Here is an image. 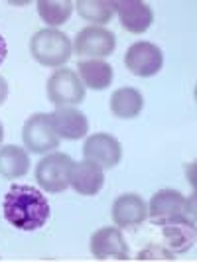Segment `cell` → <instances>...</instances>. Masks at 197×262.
I'll use <instances>...</instances> for the list:
<instances>
[{
  "label": "cell",
  "instance_id": "6da1fadb",
  "mask_svg": "<svg viewBox=\"0 0 197 262\" xmlns=\"http://www.w3.org/2000/svg\"><path fill=\"white\" fill-rule=\"evenodd\" d=\"M2 211L6 221L20 231H36L50 219L48 197L32 185L14 184L4 195Z\"/></svg>",
  "mask_w": 197,
  "mask_h": 262
},
{
  "label": "cell",
  "instance_id": "7a4b0ae2",
  "mask_svg": "<svg viewBox=\"0 0 197 262\" xmlns=\"http://www.w3.org/2000/svg\"><path fill=\"white\" fill-rule=\"evenodd\" d=\"M30 52L39 66L61 67L69 61L73 46L63 32L55 28H46L34 34V38L30 41Z\"/></svg>",
  "mask_w": 197,
  "mask_h": 262
},
{
  "label": "cell",
  "instance_id": "3957f363",
  "mask_svg": "<svg viewBox=\"0 0 197 262\" xmlns=\"http://www.w3.org/2000/svg\"><path fill=\"white\" fill-rule=\"evenodd\" d=\"M22 140L32 154H46L59 146V134L55 132L52 115L48 113H36L24 122L22 128Z\"/></svg>",
  "mask_w": 197,
  "mask_h": 262
},
{
  "label": "cell",
  "instance_id": "277c9868",
  "mask_svg": "<svg viewBox=\"0 0 197 262\" xmlns=\"http://www.w3.org/2000/svg\"><path fill=\"white\" fill-rule=\"evenodd\" d=\"M148 217L156 225H170L180 221L195 223L185 209V197L176 189H162L150 199L148 205Z\"/></svg>",
  "mask_w": 197,
  "mask_h": 262
},
{
  "label": "cell",
  "instance_id": "5b68a950",
  "mask_svg": "<svg viewBox=\"0 0 197 262\" xmlns=\"http://www.w3.org/2000/svg\"><path fill=\"white\" fill-rule=\"evenodd\" d=\"M71 166H73V160L61 152L41 158L36 166V182L41 189L50 193H59L69 185Z\"/></svg>",
  "mask_w": 197,
  "mask_h": 262
},
{
  "label": "cell",
  "instance_id": "8992f818",
  "mask_svg": "<svg viewBox=\"0 0 197 262\" xmlns=\"http://www.w3.org/2000/svg\"><path fill=\"white\" fill-rule=\"evenodd\" d=\"M48 99L57 106L79 105L85 99V85L73 69H55L48 79Z\"/></svg>",
  "mask_w": 197,
  "mask_h": 262
},
{
  "label": "cell",
  "instance_id": "52a82bcc",
  "mask_svg": "<svg viewBox=\"0 0 197 262\" xmlns=\"http://www.w3.org/2000/svg\"><path fill=\"white\" fill-rule=\"evenodd\" d=\"M117 48V38L111 30L103 26H87L75 36L73 50L79 57H91V59H101L115 52Z\"/></svg>",
  "mask_w": 197,
  "mask_h": 262
},
{
  "label": "cell",
  "instance_id": "ba28073f",
  "mask_svg": "<svg viewBox=\"0 0 197 262\" xmlns=\"http://www.w3.org/2000/svg\"><path fill=\"white\" fill-rule=\"evenodd\" d=\"M124 66L136 77H152L164 66L162 50L150 41L132 43L124 55Z\"/></svg>",
  "mask_w": 197,
  "mask_h": 262
},
{
  "label": "cell",
  "instance_id": "9c48e42d",
  "mask_svg": "<svg viewBox=\"0 0 197 262\" xmlns=\"http://www.w3.org/2000/svg\"><path fill=\"white\" fill-rule=\"evenodd\" d=\"M83 156L93 164H97L103 170H111L115 168L120 158H122V146L113 134L106 132H99L93 134L85 140L83 144Z\"/></svg>",
  "mask_w": 197,
  "mask_h": 262
},
{
  "label": "cell",
  "instance_id": "30bf717a",
  "mask_svg": "<svg viewBox=\"0 0 197 262\" xmlns=\"http://www.w3.org/2000/svg\"><path fill=\"white\" fill-rule=\"evenodd\" d=\"M91 252L95 258L106 260V258H115V260H126L128 258V245L124 241V236L117 227H103L99 231H95L91 236Z\"/></svg>",
  "mask_w": 197,
  "mask_h": 262
},
{
  "label": "cell",
  "instance_id": "8fae6325",
  "mask_svg": "<svg viewBox=\"0 0 197 262\" xmlns=\"http://www.w3.org/2000/svg\"><path fill=\"white\" fill-rule=\"evenodd\" d=\"M115 10L118 12L122 28L130 34H144L154 22L152 8L142 0H118L115 2Z\"/></svg>",
  "mask_w": 197,
  "mask_h": 262
},
{
  "label": "cell",
  "instance_id": "7c38bea8",
  "mask_svg": "<svg viewBox=\"0 0 197 262\" xmlns=\"http://www.w3.org/2000/svg\"><path fill=\"white\" fill-rule=\"evenodd\" d=\"M103 184H105L103 168H99L97 164H93L89 160L79 162V164L73 162L71 173H69V185L79 195H95L101 191Z\"/></svg>",
  "mask_w": 197,
  "mask_h": 262
},
{
  "label": "cell",
  "instance_id": "4fadbf2b",
  "mask_svg": "<svg viewBox=\"0 0 197 262\" xmlns=\"http://www.w3.org/2000/svg\"><path fill=\"white\" fill-rule=\"evenodd\" d=\"M148 217V205L136 193H124L113 203V221L117 227H136Z\"/></svg>",
  "mask_w": 197,
  "mask_h": 262
},
{
  "label": "cell",
  "instance_id": "5bb4252c",
  "mask_svg": "<svg viewBox=\"0 0 197 262\" xmlns=\"http://www.w3.org/2000/svg\"><path fill=\"white\" fill-rule=\"evenodd\" d=\"M52 120L59 138H65V140H79L89 132L87 117L71 106H57V111L52 113Z\"/></svg>",
  "mask_w": 197,
  "mask_h": 262
},
{
  "label": "cell",
  "instance_id": "9a60e30c",
  "mask_svg": "<svg viewBox=\"0 0 197 262\" xmlns=\"http://www.w3.org/2000/svg\"><path fill=\"white\" fill-rule=\"evenodd\" d=\"M30 170V156L24 148L6 144L0 148V176L6 180H16L26 176Z\"/></svg>",
  "mask_w": 197,
  "mask_h": 262
},
{
  "label": "cell",
  "instance_id": "2e32d148",
  "mask_svg": "<svg viewBox=\"0 0 197 262\" xmlns=\"http://www.w3.org/2000/svg\"><path fill=\"white\" fill-rule=\"evenodd\" d=\"M144 106L142 93L134 87H120L111 95V113L118 118H134Z\"/></svg>",
  "mask_w": 197,
  "mask_h": 262
},
{
  "label": "cell",
  "instance_id": "e0dca14e",
  "mask_svg": "<svg viewBox=\"0 0 197 262\" xmlns=\"http://www.w3.org/2000/svg\"><path fill=\"white\" fill-rule=\"evenodd\" d=\"M162 235L171 252H187L195 245V223L180 221L162 225Z\"/></svg>",
  "mask_w": 197,
  "mask_h": 262
},
{
  "label": "cell",
  "instance_id": "ac0fdd59",
  "mask_svg": "<svg viewBox=\"0 0 197 262\" xmlns=\"http://www.w3.org/2000/svg\"><path fill=\"white\" fill-rule=\"evenodd\" d=\"M79 75L85 87H91L95 91H103L113 81V67L103 59H89L79 61Z\"/></svg>",
  "mask_w": 197,
  "mask_h": 262
},
{
  "label": "cell",
  "instance_id": "d6986e66",
  "mask_svg": "<svg viewBox=\"0 0 197 262\" xmlns=\"http://www.w3.org/2000/svg\"><path fill=\"white\" fill-rule=\"evenodd\" d=\"M38 14L39 18L50 24V26H61L69 20L73 12V2L71 0H38Z\"/></svg>",
  "mask_w": 197,
  "mask_h": 262
},
{
  "label": "cell",
  "instance_id": "ffe728a7",
  "mask_svg": "<svg viewBox=\"0 0 197 262\" xmlns=\"http://www.w3.org/2000/svg\"><path fill=\"white\" fill-rule=\"evenodd\" d=\"M77 12L81 18L95 22V24H106L115 16V2L111 0H79L75 2Z\"/></svg>",
  "mask_w": 197,
  "mask_h": 262
},
{
  "label": "cell",
  "instance_id": "44dd1931",
  "mask_svg": "<svg viewBox=\"0 0 197 262\" xmlns=\"http://www.w3.org/2000/svg\"><path fill=\"white\" fill-rule=\"evenodd\" d=\"M158 258H160V260H173L170 250L160 249L156 245H150L148 249L138 252V260H158Z\"/></svg>",
  "mask_w": 197,
  "mask_h": 262
},
{
  "label": "cell",
  "instance_id": "7402d4cb",
  "mask_svg": "<svg viewBox=\"0 0 197 262\" xmlns=\"http://www.w3.org/2000/svg\"><path fill=\"white\" fill-rule=\"evenodd\" d=\"M6 97H8V83H6V79L0 75V105L6 101Z\"/></svg>",
  "mask_w": 197,
  "mask_h": 262
},
{
  "label": "cell",
  "instance_id": "603a6c76",
  "mask_svg": "<svg viewBox=\"0 0 197 262\" xmlns=\"http://www.w3.org/2000/svg\"><path fill=\"white\" fill-rule=\"evenodd\" d=\"M6 53H8V46H6V39L2 38V34H0V66L6 59Z\"/></svg>",
  "mask_w": 197,
  "mask_h": 262
},
{
  "label": "cell",
  "instance_id": "cb8c5ba5",
  "mask_svg": "<svg viewBox=\"0 0 197 262\" xmlns=\"http://www.w3.org/2000/svg\"><path fill=\"white\" fill-rule=\"evenodd\" d=\"M2 140H4V126H2V122H0V144H2Z\"/></svg>",
  "mask_w": 197,
  "mask_h": 262
}]
</instances>
